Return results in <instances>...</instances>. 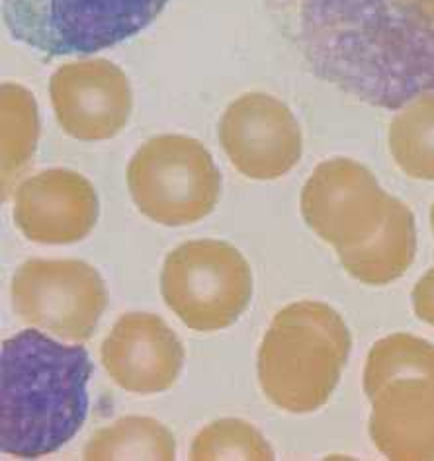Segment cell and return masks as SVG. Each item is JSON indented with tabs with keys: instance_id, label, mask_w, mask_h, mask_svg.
<instances>
[{
	"instance_id": "6da1fadb",
	"label": "cell",
	"mask_w": 434,
	"mask_h": 461,
	"mask_svg": "<svg viewBox=\"0 0 434 461\" xmlns=\"http://www.w3.org/2000/svg\"><path fill=\"white\" fill-rule=\"evenodd\" d=\"M300 45L319 78L374 108L434 92V0H303Z\"/></svg>"
},
{
	"instance_id": "7a4b0ae2",
	"label": "cell",
	"mask_w": 434,
	"mask_h": 461,
	"mask_svg": "<svg viewBox=\"0 0 434 461\" xmlns=\"http://www.w3.org/2000/svg\"><path fill=\"white\" fill-rule=\"evenodd\" d=\"M93 360L83 346H67L36 329L3 342L0 350V449L36 459L63 447L88 414Z\"/></svg>"
},
{
	"instance_id": "3957f363",
	"label": "cell",
	"mask_w": 434,
	"mask_h": 461,
	"mask_svg": "<svg viewBox=\"0 0 434 461\" xmlns=\"http://www.w3.org/2000/svg\"><path fill=\"white\" fill-rule=\"evenodd\" d=\"M350 348V332L333 307L312 299L284 307L258 348L262 393L292 414L321 409L339 385Z\"/></svg>"
},
{
	"instance_id": "277c9868",
	"label": "cell",
	"mask_w": 434,
	"mask_h": 461,
	"mask_svg": "<svg viewBox=\"0 0 434 461\" xmlns=\"http://www.w3.org/2000/svg\"><path fill=\"white\" fill-rule=\"evenodd\" d=\"M370 436L395 461L434 459V344L395 332L372 346L364 367Z\"/></svg>"
},
{
	"instance_id": "5b68a950",
	"label": "cell",
	"mask_w": 434,
	"mask_h": 461,
	"mask_svg": "<svg viewBox=\"0 0 434 461\" xmlns=\"http://www.w3.org/2000/svg\"><path fill=\"white\" fill-rule=\"evenodd\" d=\"M168 0H5L3 18L16 41L48 57L113 48L153 24Z\"/></svg>"
},
{
	"instance_id": "8992f818",
	"label": "cell",
	"mask_w": 434,
	"mask_h": 461,
	"mask_svg": "<svg viewBox=\"0 0 434 461\" xmlns=\"http://www.w3.org/2000/svg\"><path fill=\"white\" fill-rule=\"evenodd\" d=\"M125 178L137 210L167 227L208 217L222 192V175L210 151L186 135L145 141L131 157Z\"/></svg>"
},
{
	"instance_id": "52a82bcc",
	"label": "cell",
	"mask_w": 434,
	"mask_h": 461,
	"mask_svg": "<svg viewBox=\"0 0 434 461\" xmlns=\"http://www.w3.org/2000/svg\"><path fill=\"white\" fill-rule=\"evenodd\" d=\"M161 295L188 329L222 330L247 311L253 272L241 252L225 240H188L163 264Z\"/></svg>"
},
{
	"instance_id": "ba28073f",
	"label": "cell",
	"mask_w": 434,
	"mask_h": 461,
	"mask_svg": "<svg viewBox=\"0 0 434 461\" xmlns=\"http://www.w3.org/2000/svg\"><path fill=\"white\" fill-rule=\"evenodd\" d=\"M10 295L22 321L75 342L93 337L108 307L104 280L83 260H26L13 276Z\"/></svg>"
},
{
	"instance_id": "9c48e42d",
	"label": "cell",
	"mask_w": 434,
	"mask_h": 461,
	"mask_svg": "<svg viewBox=\"0 0 434 461\" xmlns=\"http://www.w3.org/2000/svg\"><path fill=\"white\" fill-rule=\"evenodd\" d=\"M395 200L366 167L350 158H330L317 165L305 182L302 215L340 257L378 233Z\"/></svg>"
},
{
	"instance_id": "30bf717a",
	"label": "cell",
	"mask_w": 434,
	"mask_h": 461,
	"mask_svg": "<svg viewBox=\"0 0 434 461\" xmlns=\"http://www.w3.org/2000/svg\"><path fill=\"white\" fill-rule=\"evenodd\" d=\"M217 133L227 158L250 180H276L302 158L298 120L282 100L265 92H249L231 102Z\"/></svg>"
},
{
	"instance_id": "8fae6325",
	"label": "cell",
	"mask_w": 434,
	"mask_h": 461,
	"mask_svg": "<svg viewBox=\"0 0 434 461\" xmlns=\"http://www.w3.org/2000/svg\"><path fill=\"white\" fill-rule=\"evenodd\" d=\"M50 98L61 130L78 141L112 140L133 110L130 80L108 59L59 67L50 80Z\"/></svg>"
},
{
	"instance_id": "7c38bea8",
	"label": "cell",
	"mask_w": 434,
	"mask_h": 461,
	"mask_svg": "<svg viewBox=\"0 0 434 461\" xmlns=\"http://www.w3.org/2000/svg\"><path fill=\"white\" fill-rule=\"evenodd\" d=\"M110 379L133 395L170 389L185 366V348L176 332L155 313H125L100 348Z\"/></svg>"
},
{
	"instance_id": "4fadbf2b",
	"label": "cell",
	"mask_w": 434,
	"mask_h": 461,
	"mask_svg": "<svg viewBox=\"0 0 434 461\" xmlns=\"http://www.w3.org/2000/svg\"><path fill=\"white\" fill-rule=\"evenodd\" d=\"M96 221V190L75 170H43L14 194V223L32 243L73 245L86 239Z\"/></svg>"
},
{
	"instance_id": "5bb4252c",
	"label": "cell",
	"mask_w": 434,
	"mask_h": 461,
	"mask_svg": "<svg viewBox=\"0 0 434 461\" xmlns=\"http://www.w3.org/2000/svg\"><path fill=\"white\" fill-rule=\"evenodd\" d=\"M417 252L415 217L409 207L395 200L390 217L366 243L352 249L339 260L345 270L366 285H385L409 270Z\"/></svg>"
},
{
	"instance_id": "9a60e30c",
	"label": "cell",
	"mask_w": 434,
	"mask_h": 461,
	"mask_svg": "<svg viewBox=\"0 0 434 461\" xmlns=\"http://www.w3.org/2000/svg\"><path fill=\"white\" fill-rule=\"evenodd\" d=\"M83 457L88 461H173L176 457V446L173 434L163 422L147 417H125L90 438Z\"/></svg>"
},
{
	"instance_id": "2e32d148",
	"label": "cell",
	"mask_w": 434,
	"mask_h": 461,
	"mask_svg": "<svg viewBox=\"0 0 434 461\" xmlns=\"http://www.w3.org/2000/svg\"><path fill=\"white\" fill-rule=\"evenodd\" d=\"M3 106V200L8 198L18 175L36 153L40 140V113L32 92L16 83L0 86Z\"/></svg>"
},
{
	"instance_id": "e0dca14e",
	"label": "cell",
	"mask_w": 434,
	"mask_h": 461,
	"mask_svg": "<svg viewBox=\"0 0 434 461\" xmlns=\"http://www.w3.org/2000/svg\"><path fill=\"white\" fill-rule=\"evenodd\" d=\"M390 149L407 176L434 180V92L402 108L392 123Z\"/></svg>"
},
{
	"instance_id": "ac0fdd59",
	"label": "cell",
	"mask_w": 434,
	"mask_h": 461,
	"mask_svg": "<svg viewBox=\"0 0 434 461\" xmlns=\"http://www.w3.org/2000/svg\"><path fill=\"white\" fill-rule=\"evenodd\" d=\"M192 461L253 459L272 461L274 449L253 424L239 419H222L202 429L192 440Z\"/></svg>"
},
{
	"instance_id": "d6986e66",
	"label": "cell",
	"mask_w": 434,
	"mask_h": 461,
	"mask_svg": "<svg viewBox=\"0 0 434 461\" xmlns=\"http://www.w3.org/2000/svg\"><path fill=\"white\" fill-rule=\"evenodd\" d=\"M411 297H413V309L417 317L434 327V268L417 282Z\"/></svg>"
},
{
	"instance_id": "ffe728a7",
	"label": "cell",
	"mask_w": 434,
	"mask_h": 461,
	"mask_svg": "<svg viewBox=\"0 0 434 461\" xmlns=\"http://www.w3.org/2000/svg\"><path fill=\"white\" fill-rule=\"evenodd\" d=\"M430 225H432V233H434V203H432V210H430Z\"/></svg>"
}]
</instances>
